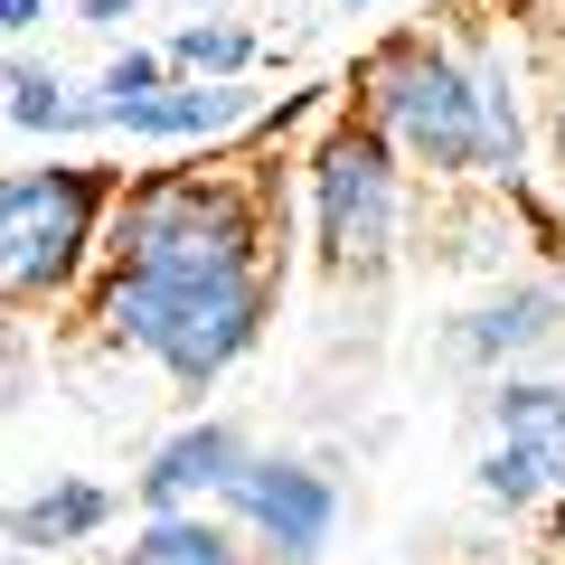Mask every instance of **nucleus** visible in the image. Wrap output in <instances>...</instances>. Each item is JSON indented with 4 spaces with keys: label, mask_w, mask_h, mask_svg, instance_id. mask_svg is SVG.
<instances>
[{
    "label": "nucleus",
    "mask_w": 565,
    "mask_h": 565,
    "mask_svg": "<svg viewBox=\"0 0 565 565\" xmlns=\"http://www.w3.org/2000/svg\"><path fill=\"white\" fill-rule=\"evenodd\" d=\"M114 565H255L226 509H170V519H132V546Z\"/></svg>",
    "instance_id": "nucleus-12"
},
{
    "label": "nucleus",
    "mask_w": 565,
    "mask_h": 565,
    "mask_svg": "<svg viewBox=\"0 0 565 565\" xmlns=\"http://www.w3.org/2000/svg\"><path fill=\"white\" fill-rule=\"evenodd\" d=\"M122 189H132V170L66 161V151L20 161L0 180V274H10V311H57V302H85L95 292Z\"/></svg>",
    "instance_id": "nucleus-4"
},
{
    "label": "nucleus",
    "mask_w": 565,
    "mask_h": 565,
    "mask_svg": "<svg viewBox=\"0 0 565 565\" xmlns=\"http://www.w3.org/2000/svg\"><path fill=\"white\" fill-rule=\"evenodd\" d=\"M537 151L565 170V57L546 66V104H537Z\"/></svg>",
    "instance_id": "nucleus-15"
},
{
    "label": "nucleus",
    "mask_w": 565,
    "mask_h": 565,
    "mask_svg": "<svg viewBox=\"0 0 565 565\" xmlns=\"http://www.w3.org/2000/svg\"><path fill=\"white\" fill-rule=\"evenodd\" d=\"M471 490L509 519H537L565 500V377L527 367V377L481 386V452H471Z\"/></svg>",
    "instance_id": "nucleus-5"
},
{
    "label": "nucleus",
    "mask_w": 565,
    "mask_h": 565,
    "mask_svg": "<svg viewBox=\"0 0 565 565\" xmlns=\"http://www.w3.org/2000/svg\"><path fill=\"white\" fill-rule=\"evenodd\" d=\"M217 509L236 519V537L255 546V565H321L349 500H340V471L311 462V452H255Z\"/></svg>",
    "instance_id": "nucleus-6"
},
{
    "label": "nucleus",
    "mask_w": 565,
    "mask_h": 565,
    "mask_svg": "<svg viewBox=\"0 0 565 565\" xmlns=\"http://www.w3.org/2000/svg\"><path fill=\"white\" fill-rule=\"evenodd\" d=\"M141 0H66V20H85V29H122Z\"/></svg>",
    "instance_id": "nucleus-17"
},
{
    "label": "nucleus",
    "mask_w": 565,
    "mask_h": 565,
    "mask_svg": "<svg viewBox=\"0 0 565 565\" xmlns=\"http://www.w3.org/2000/svg\"><path fill=\"white\" fill-rule=\"evenodd\" d=\"M0 565H47V556H0Z\"/></svg>",
    "instance_id": "nucleus-18"
},
{
    "label": "nucleus",
    "mask_w": 565,
    "mask_h": 565,
    "mask_svg": "<svg viewBox=\"0 0 565 565\" xmlns=\"http://www.w3.org/2000/svg\"><path fill=\"white\" fill-rule=\"evenodd\" d=\"M114 519H122V490L114 481L57 471V481H39V490L10 500V556H66V546H95Z\"/></svg>",
    "instance_id": "nucleus-10"
},
{
    "label": "nucleus",
    "mask_w": 565,
    "mask_h": 565,
    "mask_svg": "<svg viewBox=\"0 0 565 565\" xmlns=\"http://www.w3.org/2000/svg\"><path fill=\"white\" fill-rule=\"evenodd\" d=\"M415 170L396 161V141L340 104V114L311 132L302 151V236L311 264H321L340 292H377L386 274L405 264V236H415Z\"/></svg>",
    "instance_id": "nucleus-3"
},
{
    "label": "nucleus",
    "mask_w": 565,
    "mask_h": 565,
    "mask_svg": "<svg viewBox=\"0 0 565 565\" xmlns=\"http://www.w3.org/2000/svg\"><path fill=\"white\" fill-rule=\"evenodd\" d=\"M0 85H10V132L20 141H47V151H57V141H76V132H104L95 85H76L57 57H39V47H10V76Z\"/></svg>",
    "instance_id": "nucleus-11"
},
{
    "label": "nucleus",
    "mask_w": 565,
    "mask_h": 565,
    "mask_svg": "<svg viewBox=\"0 0 565 565\" xmlns=\"http://www.w3.org/2000/svg\"><path fill=\"white\" fill-rule=\"evenodd\" d=\"M282 302L274 170H132L85 292V340L141 359L170 396H207L264 349Z\"/></svg>",
    "instance_id": "nucleus-1"
},
{
    "label": "nucleus",
    "mask_w": 565,
    "mask_h": 565,
    "mask_svg": "<svg viewBox=\"0 0 565 565\" xmlns=\"http://www.w3.org/2000/svg\"><path fill=\"white\" fill-rule=\"evenodd\" d=\"M349 10H367V0H349Z\"/></svg>",
    "instance_id": "nucleus-19"
},
{
    "label": "nucleus",
    "mask_w": 565,
    "mask_h": 565,
    "mask_svg": "<svg viewBox=\"0 0 565 565\" xmlns=\"http://www.w3.org/2000/svg\"><path fill=\"white\" fill-rule=\"evenodd\" d=\"M161 85H170V57H161V47H114V57H104L95 66V122H104V132H114V114H132V104L141 95H161Z\"/></svg>",
    "instance_id": "nucleus-14"
},
{
    "label": "nucleus",
    "mask_w": 565,
    "mask_h": 565,
    "mask_svg": "<svg viewBox=\"0 0 565 565\" xmlns=\"http://www.w3.org/2000/svg\"><path fill=\"white\" fill-rule=\"evenodd\" d=\"M245 462H255V444H245L236 415H189V424H170L161 444L141 452L132 500H141V519H170V509H217L226 490H236Z\"/></svg>",
    "instance_id": "nucleus-8"
},
{
    "label": "nucleus",
    "mask_w": 565,
    "mask_h": 565,
    "mask_svg": "<svg viewBox=\"0 0 565 565\" xmlns=\"http://www.w3.org/2000/svg\"><path fill=\"white\" fill-rule=\"evenodd\" d=\"M255 122V85H199L170 76L161 95H141L132 114H114V141H141V151H217Z\"/></svg>",
    "instance_id": "nucleus-9"
},
{
    "label": "nucleus",
    "mask_w": 565,
    "mask_h": 565,
    "mask_svg": "<svg viewBox=\"0 0 565 565\" xmlns=\"http://www.w3.org/2000/svg\"><path fill=\"white\" fill-rule=\"evenodd\" d=\"M161 57H170V76L245 85V76H255V57H264V39L236 20V10H199V20H180V29L161 39Z\"/></svg>",
    "instance_id": "nucleus-13"
},
{
    "label": "nucleus",
    "mask_w": 565,
    "mask_h": 565,
    "mask_svg": "<svg viewBox=\"0 0 565 565\" xmlns=\"http://www.w3.org/2000/svg\"><path fill=\"white\" fill-rule=\"evenodd\" d=\"M537 104L546 66H527V47L471 10L462 29H386L359 57V114L434 199H527Z\"/></svg>",
    "instance_id": "nucleus-2"
},
{
    "label": "nucleus",
    "mask_w": 565,
    "mask_h": 565,
    "mask_svg": "<svg viewBox=\"0 0 565 565\" xmlns=\"http://www.w3.org/2000/svg\"><path fill=\"white\" fill-rule=\"evenodd\" d=\"M444 349L471 367V377H527L537 359H556L565 349V292L556 282H537V274H519V282H490L481 302H462L444 321Z\"/></svg>",
    "instance_id": "nucleus-7"
},
{
    "label": "nucleus",
    "mask_w": 565,
    "mask_h": 565,
    "mask_svg": "<svg viewBox=\"0 0 565 565\" xmlns=\"http://www.w3.org/2000/svg\"><path fill=\"white\" fill-rule=\"evenodd\" d=\"M47 20H57V0H0V29H10V47H29Z\"/></svg>",
    "instance_id": "nucleus-16"
}]
</instances>
